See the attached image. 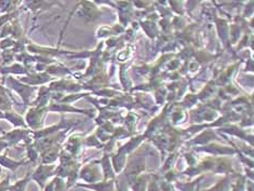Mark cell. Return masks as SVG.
I'll return each instance as SVG.
<instances>
[{
  "label": "cell",
  "mask_w": 254,
  "mask_h": 191,
  "mask_svg": "<svg viewBox=\"0 0 254 191\" xmlns=\"http://www.w3.org/2000/svg\"><path fill=\"white\" fill-rule=\"evenodd\" d=\"M4 119L9 120L10 123H12L13 125L15 126H20V125H23V123H22V119L20 118V116H18V115H15L13 113H5L4 114Z\"/></svg>",
  "instance_id": "1"
},
{
  "label": "cell",
  "mask_w": 254,
  "mask_h": 191,
  "mask_svg": "<svg viewBox=\"0 0 254 191\" xmlns=\"http://www.w3.org/2000/svg\"><path fill=\"white\" fill-rule=\"evenodd\" d=\"M0 119H4V114L0 111Z\"/></svg>",
  "instance_id": "2"
}]
</instances>
